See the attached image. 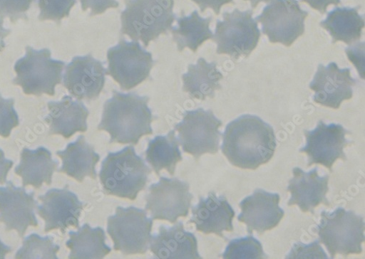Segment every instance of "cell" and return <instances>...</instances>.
Returning a JSON list of instances; mask_svg holds the SVG:
<instances>
[{
    "label": "cell",
    "instance_id": "cell-10",
    "mask_svg": "<svg viewBox=\"0 0 365 259\" xmlns=\"http://www.w3.org/2000/svg\"><path fill=\"white\" fill-rule=\"evenodd\" d=\"M308 16L297 0H273L255 20L262 23V33L270 43L290 47L305 33Z\"/></svg>",
    "mask_w": 365,
    "mask_h": 259
},
{
    "label": "cell",
    "instance_id": "cell-43",
    "mask_svg": "<svg viewBox=\"0 0 365 259\" xmlns=\"http://www.w3.org/2000/svg\"><path fill=\"white\" fill-rule=\"evenodd\" d=\"M245 1H249V0H245ZM251 5L253 9L257 8L259 3L263 2L265 4H270L273 0H250Z\"/></svg>",
    "mask_w": 365,
    "mask_h": 259
},
{
    "label": "cell",
    "instance_id": "cell-2",
    "mask_svg": "<svg viewBox=\"0 0 365 259\" xmlns=\"http://www.w3.org/2000/svg\"><path fill=\"white\" fill-rule=\"evenodd\" d=\"M113 97L104 105L99 130L110 135V143H132L137 145L144 135L153 134L149 98L134 93L113 92Z\"/></svg>",
    "mask_w": 365,
    "mask_h": 259
},
{
    "label": "cell",
    "instance_id": "cell-7",
    "mask_svg": "<svg viewBox=\"0 0 365 259\" xmlns=\"http://www.w3.org/2000/svg\"><path fill=\"white\" fill-rule=\"evenodd\" d=\"M253 14L238 9L223 14V21H217L212 38L217 44L218 54H227L237 60L242 56L248 57L257 48L261 34Z\"/></svg>",
    "mask_w": 365,
    "mask_h": 259
},
{
    "label": "cell",
    "instance_id": "cell-40",
    "mask_svg": "<svg viewBox=\"0 0 365 259\" xmlns=\"http://www.w3.org/2000/svg\"><path fill=\"white\" fill-rule=\"evenodd\" d=\"M14 164V162L5 158L4 151L0 149V184L7 183L8 174Z\"/></svg>",
    "mask_w": 365,
    "mask_h": 259
},
{
    "label": "cell",
    "instance_id": "cell-6",
    "mask_svg": "<svg viewBox=\"0 0 365 259\" xmlns=\"http://www.w3.org/2000/svg\"><path fill=\"white\" fill-rule=\"evenodd\" d=\"M317 226L320 242L327 248L331 258L337 254L348 256L360 254L364 242L363 217L351 211L339 208L332 213L323 211Z\"/></svg>",
    "mask_w": 365,
    "mask_h": 259
},
{
    "label": "cell",
    "instance_id": "cell-34",
    "mask_svg": "<svg viewBox=\"0 0 365 259\" xmlns=\"http://www.w3.org/2000/svg\"><path fill=\"white\" fill-rule=\"evenodd\" d=\"M34 0H0V18H9L12 23L27 20L26 12Z\"/></svg>",
    "mask_w": 365,
    "mask_h": 259
},
{
    "label": "cell",
    "instance_id": "cell-14",
    "mask_svg": "<svg viewBox=\"0 0 365 259\" xmlns=\"http://www.w3.org/2000/svg\"><path fill=\"white\" fill-rule=\"evenodd\" d=\"M34 196V192L27 194L24 186L16 187L11 181L0 187V222L5 223L6 232L16 230L23 238L29 226H38L34 213L38 203Z\"/></svg>",
    "mask_w": 365,
    "mask_h": 259
},
{
    "label": "cell",
    "instance_id": "cell-9",
    "mask_svg": "<svg viewBox=\"0 0 365 259\" xmlns=\"http://www.w3.org/2000/svg\"><path fill=\"white\" fill-rule=\"evenodd\" d=\"M211 110L199 108L186 111L184 120L175 126L178 132V141L185 152L197 160L205 154H215L220 149L222 126Z\"/></svg>",
    "mask_w": 365,
    "mask_h": 259
},
{
    "label": "cell",
    "instance_id": "cell-1",
    "mask_svg": "<svg viewBox=\"0 0 365 259\" xmlns=\"http://www.w3.org/2000/svg\"><path fill=\"white\" fill-rule=\"evenodd\" d=\"M222 151L229 162L243 169H257L270 161L277 149L272 127L254 115L231 122L222 134Z\"/></svg>",
    "mask_w": 365,
    "mask_h": 259
},
{
    "label": "cell",
    "instance_id": "cell-3",
    "mask_svg": "<svg viewBox=\"0 0 365 259\" xmlns=\"http://www.w3.org/2000/svg\"><path fill=\"white\" fill-rule=\"evenodd\" d=\"M120 14V33L145 47L173 28L174 0H126Z\"/></svg>",
    "mask_w": 365,
    "mask_h": 259
},
{
    "label": "cell",
    "instance_id": "cell-22",
    "mask_svg": "<svg viewBox=\"0 0 365 259\" xmlns=\"http://www.w3.org/2000/svg\"><path fill=\"white\" fill-rule=\"evenodd\" d=\"M48 107L49 114L45 121L50 127V135L61 134L68 139L78 132H86L89 112L79 100L66 95L59 102H49Z\"/></svg>",
    "mask_w": 365,
    "mask_h": 259
},
{
    "label": "cell",
    "instance_id": "cell-41",
    "mask_svg": "<svg viewBox=\"0 0 365 259\" xmlns=\"http://www.w3.org/2000/svg\"><path fill=\"white\" fill-rule=\"evenodd\" d=\"M4 20L0 18V52H2L6 46L4 39L11 33L10 30H6L4 27Z\"/></svg>",
    "mask_w": 365,
    "mask_h": 259
},
{
    "label": "cell",
    "instance_id": "cell-11",
    "mask_svg": "<svg viewBox=\"0 0 365 259\" xmlns=\"http://www.w3.org/2000/svg\"><path fill=\"white\" fill-rule=\"evenodd\" d=\"M107 57V75L125 91L135 88L146 80L154 65L152 54L143 48L138 41L120 40L117 46L108 51Z\"/></svg>",
    "mask_w": 365,
    "mask_h": 259
},
{
    "label": "cell",
    "instance_id": "cell-42",
    "mask_svg": "<svg viewBox=\"0 0 365 259\" xmlns=\"http://www.w3.org/2000/svg\"><path fill=\"white\" fill-rule=\"evenodd\" d=\"M11 251V248L7 246L0 240V259H4L8 253Z\"/></svg>",
    "mask_w": 365,
    "mask_h": 259
},
{
    "label": "cell",
    "instance_id": "cell-21",
    "mask_svg": "<svg viewBox=\"0 0 365 259\" xmlns=\"http://www.w3.org/2000/svg\"><path fill=\"white\" fill-rule=\"evenodd\" d=\"M149 248L160 259H200L195 236L186 232L182 222L172 227L161 226L160 233L151 236Z\"/></svg>",
    "mask_w": 365,
    "mask_h": 259
},
{
    "label": "cell",
    "instance_id": "cell-29",
    "mask_svg": "<svg viewBox=\"0 0 365 259\" xmlns=\"http://www.w3.org/2000/svg\"><path fill=\"white\" fill-rule=\"evenodd\" d=\"M179 145L174 130L166 136L160 135L149 141L145 159L158 176L163 169H166L170 176H174L177 164L182 159Z\"/></svg>",
    "mask_w": 365,
    "mask_h": 259
},
{
    "label": "cell",
    "instance_id": "cell-13",
    "mask_svg": "<svg viewBox=\"0 0 365 259\" xmlns=\"http://www.w3.org/2000/svg\"><path fill=\"white\" fill-rule=\"evenodd\" d=\"M307 137V145L299 150L309 156L310 166L314 164H322L331 171L336 160H346L344 149L351 142L346 138L349 133L343 126L336 124L327 125L319 121L317 128L312 131H304Z\"/></svg>",
    "mask_w": 365,
    "mask_h": 259
},
{
    "label": "cell",
    "instance_id": "cell-26",
    "mask_svg": "<svg viewBox=\"0 0 365 259\" xmlns=\"http://www.w3.org/2000/svg\"><path fill=\"white\" fill-rule=\"evenodd\" d=\"M357 8H336L328 13L327 18L320 23L332 38V43L339 41L347 45L358 42L364 27V16L359 14Z\"/></svg>",
    "mask_w": 365,
    "mask_h": 259
},
{
    "label": "cell",
    "instance_id": "cell-23",
    "mask_svg": "<svg viewBox=\"0 0 365 259\" xmlns=\"http://www.w3.org/2000/svg\"><path fill=\"white\" fill-rule=\"evenodd\" d=\"M56 154L63 160V166L58 170L82 183L86 177L97 179L96 166L101 159L93 147L81 135L74 142L68 144L65 151Z\"/></svg>",
    "mask_w": 365,
    "mask_h": 259
},
{
    "label": "cell",
    "instance_id": "cell-30",
    "mask_svg": "<svg viewBox=\"0 0 365 259\" xmlns=\"http://www.w3.org/2000/svg\"><path fill=\"white\" fill-rule=\"evenodd\" d=\"M60 247L51 237L41 238L32 234L24 239L22 248L16 253V259H58Z\"/></svg>",
    "mask_w": 365,
    "mask_h": 259
},
{
    "label": "cell",
    "instance_id": "cell-38",
    "mask_svg": "<svg viewBox=\"0 0 365 259\" xmlns=\"http://www.w3.org/2000/svg\"><path fill=\"white\" fill-rule=\"evenodd\" d=\"M200 8L202 12L210 8L215 12L217 15L220 14L222 7L233 2V0H192Z\"/></svg>",
    "mask_w": 365,
    "mask_h": 259
},
{
    "label": "cell",
    "instance_id": "cell-18",
    "mask_svg": "<svg viewBox=\"0 0 365 259\" xmlns=\"http://www.w3.org/2000/svg\"><path fill=\"white\" fill-rule=\"evenodd\" d=\"M280 199L279 194L257 189L241 201V213L237 219L247 226L249 234L256 231L262 235L277 227L284 218V211L279 207Z\"/></svg>",
    "mask_w": 365,
    "mask_h": 259
},
{
    "label": "cell",
    "instance_id": "cell-5",
    "mask_svg": "<svg viewBox=\"0 0 365 259\" xmlns=\"http://www.w3.org/2000/svg\"><path fill=\"white\" fill-rule=\"evenodd\" d=\"M49 49L34 50L26 47V56L16 62V78L13 83L20 85L26 95L43 94L54 96L56 85L62 82L66 63L51 59Z\"/></svg>",
    "mask_w": 365,
    "mask_h": 259
},
{
    "label": "cell",
    "instance_id": "cell-24",
    "mask_svg": "<svg viewBox=\"0 0 365 259\" xmlns=\"http://www.w3.org/2000/svg\"><path fill=\"white\" fill-rule=\"evenodd\" d=\"M58 163L52 159L51 153L44 147L36 151L24 149L21 162L15 169V174L22 178L23 186L42 187L46 183L50 186L52 176L58 171Z\"/></svg>",
    "mask_w": 365,
    "mask_h": 259
},
{
    "label": "cell",
    "instance_id": "cell-8",
    "mask_svg": "<svg viewBox=\"0 0 365 259\" xmlns=\"http://www.w3.org/2000/svg\"><path fill=\"white\" fill-rule=\"evenodd\" d=\"M153 220L147 212L135 207H118L115 215L108 218L107 232L113 241L115 250L125 255L146 253Z\"/></svg>",
    "mask_w": 365,
    "mask_h": 259
},
{
    "label": "cell",
    "instance_id": "cell-32",
    "mask_svg": "<svg viewBox=\"0 0 365 259\" xmlns=\"http://www.w3.org/2000/svg\"><path fill=\"white\" fill-rule=\"evenodd\" d=\"M76 0H39L38 6L41 11L38 18L40 21L52 20L59 23L67 18Z\"/></svg>",
    "mask_w": 365,
    "mask_h": 259
},
{
    "label": "cell",
    "instance_id": "cell-15",
    "mask_svg": "<svg viewBox=\"0 0 365 259\" xmlns=\"http://www.w3.org/2000/svg\"><path fill=\"white\" fill-rule=\"evenodd\" d=\"M107 70L91 54L74 57L66 67L63 85L78 99L96 100L104 88Z\"/></svg>",
    "mask_w": 365,
    "mask_h": 259
},
{
    "label": "cell",
    "instance_id": "cell-35",
    "mask_svg": "<svg viewBox=\"0 0 365 259\" xmlns=\"http://www.w3.org/2000/svg\"><path fill=\"white\" fill-rule=\"evenodd\" d=\"M287 259L297 258H325L328 257L324 249L321 247L319 241L317 240L312 244L306 245L300 243H295L290 253L286 257Z\"/></svg>",
    "mask_w": 365,
    "mask_h": 259
},
{
    "label": "cell",
    "instance_id": "cell-27",
    "mask_svg": "<svg viewBox=\"0 0 365 259\" xmlns=\"http://www.w3.org/2000/svg\"><path fill=\"white\" fill-rule=\"evenodd\" d=\"M78 229L77 233H69L70 240L66 243L71 250L70 259H100L111 252V248L106 244L103 228H93L85 223Z\"/></svg>",
    "mask_w": 365,
    "mask_h": 259
},
{
    "label": "cell",
    "instance_id": "cell-33",
    "mask_svg": "<svg viewBox=\"0 0 365 259\" xmlns=\"http://www.w3.org/2000/svg\"><path fill=\"white\" fill-rule=\"evenodd\" d=\"M14 99H4L0 94V136L9 137L11 131L19 125Z\"/></svg>",
    "mask_w": 365,
    "mask_h": 259
},
{
    "label": "cell",
    "instance_id": "cell-20",
    "mask_svg": "<svg viewBox=\"0 0 365 259\" xmlns=\"http://www.w3.org/2000/svg\"><path fill=\"white\" fill-rule=\"evenodd\" d=\"M235 216L227 199L211 192L207 198H200L198 205L192 208V218L189 223H194L198 232L224 238V231L233 232Z\"/></svg>",
    "mask_w": 365,
    "mask_h": 259
},
{
    "label": "cell",
    "instance_id": "cell-17",
    "mask_svg": "<svg viewBox=\"0 0 365 259\" xmlns=\"http://www.w3.org/2000/svg\"><path fill=\"white\" fill-rule=\"evenodd\" d=\"M356 84L349 68L340 69L336 63H331L327 67L319 65L309 86L315 92L314 102L337 110L344 100L352 98V88Z\"/></svg>",
    "mask_w": 365,
    "mask_h": 259
},
{
    "label": "cell",
    "instance_id": "cell-37",
    "mask_svg": "<svg viewBox=\"0 0 365 259\" xmlns=\"http://www.w3.org/2000/svg\"><path fill=\"white\" fill-rule=\"evenodd\" d=\"M345 51L349 61L358 70L360 78L364 79V43H359L352 47L346 48Z\"/></svg>",
    "mask_w": 365,
    "mask_h": 259
},
{
    "label": "cell",
    "instance_id": "cell-36",
    "mask_svg": "<svg viewBox=\"0 0 365 259\" xmlns=\"http://www.w3.org/2000/svg\"><path fill=\"white\" fill-rule=\"evenodd\" d=\"M83 11L91 9V16L102 14L109 9H116L119 4L115 0H81Z\"/></svg>",
    "mask_w": 365,
    "mask_h": 259
},
{
    "label": "cell",
    "instance_id": "cell-31",
    "mask_svg": "<svg viewBox=\"0 0 365 259\" xmlns=\"http://www.w3.org/2000/svg\"><path fill=\"white\" fill-rule=\"evenodd\" d=\"M265 257L262 244L252 236L230 241L223 254L225 259H262Z\"/></svg>",
    "mask_w": 365,
    "mask_h": 259
},
{
    "label": "cell",
    "instance_id": "cell-4",
    "mask_svg": "<svg viewBox=\"0 0 365 259\" xmlns=\"http://www.w3.org/2000/svg\"><path fill=\"white\" fill-rule=\"evenodd\" d=\"M151 169L133 146L109 153L102 163L100 179L108 195L135 200L148 182Z\"/></svg>",
    "mask_w": 365,
    "mask_h": 259
},
{
    "label": "cell",
    "instance_id": "cell-39",
    "mask_svg": "<svg viewBox=\"0 0 365 259\" xmlns=\"http://www.w3.org/2000/svg\"><path fill=\"white\" fill-rule=\"evenodd\" d=\"M300 2L308 4L312 9L318 11L321 14H324L329 5L339 6L341 0H299Z\"/></svg>",
    "mask_w": 365,
    "mask_h": 259
},
{
    "label": "cell",
    "instance_id": "cell-19",
    "mask_svg": "<svg viewBox=\"0 0 365 259\" xmlns=\"http://www.w3.org/2000/svg\"><path fill=\"white\" fill-rule=\"evenodd\" d=\"M293 179L289 182L287 191L291 193L289 206H297L304 212L314 214V209L321 204L329 206L326 197L329 191V176L320 177L318 168L309 172L296 167L293 169Z\"/></svg>",
    "mask_w": 365,
    "mask_h": 259
},
{
    "label": "cell",
    "instance_id": "cell-28",
    "mask_svg": "<svg viewBox=\"0 0 365 259\" xmlns=\"http://www.w3.org/2000/svg\"><path fill=\"white\" fill-rule=\"evenodd\" d=\"M177 21L178 26L171 31L179 51L189 48L195 53L205 41L214 38L209 27L212 17L202 18L195 11L190 16H182Z\"/></svg>",
    "mask_w": 365,
    "mask_h": 259
},
{
    "label": "cell",
    "instance_id": "cell-12",
    "mask_svg": "<svg viewBox=\"0 0 365 259\" xmlns=\"http://www.w3.org/2000/svg\"><path fill=\"white\" fill-rule=\"evenodd\" d=\"M193 196L187 183L178 179L160 178L159 183L149 187L146 211L152 220H165L174 223L179 217H187Z\"/></svg>",
    "mask_w": 365,
    "mask_h": 259
},
{
    "label": "cell",
    "instance_id": "cell-16",
    "mask_svg": "<svg viewBox=\"0 0 365 259\" xmlns=\"http://www.w3.org/2000/svg\"><path fill=\"white\" fill-rule=\"evenodd\" d=\"M38 199L42 204L37 208L38 213L45 221L46 233L60 229L65 234L71 226L79 228V217L84 204L68 188L51 189Z\"/></svg>",
    "mask_w": 365,
    "mask_h": 259
},
{
    "label": "cell",
    "instance_id": "cell-25",
    "mask_svg": "<svg viewBox=\"0 0 365 259\" xmlns=\"http://www.w3.org/2000/svg\"><path fill=\"white\" fill-rule=\"evenodd\" d=\"M182 89L190 97L205 100L206 97L215 98V91L220 90V81L223 75L217 69L216 63H207L200 58L196 65H190L187 73L182 75Z\"/></svg>",
    "mask_w": 365,
    "mask_h": 259
}]
</instances>
